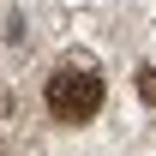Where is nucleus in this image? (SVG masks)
<instances>
[{
	"label": "nucleus",
	"instance_id": "f03ea898",
	"mask_svg": "<svg viewBox=\"0 0 156 156\" xmlns=\"http://www.w3.org/2000/svg\"><path fill=\"white\" fill-rule=\"evenodd\" d=\"M138 96H144V102H156V60L138 72Z\"/></svg>",
	"mask_w": 156,
	"mask_h": 156
},
{
	"label": "nucleus",
	"instance_id": "f257e3e1",
	"mask_svg": "<svg viewBox=\"0 0 156 156\" xmlns=\"http://www.w3.org/2000/svg\"><path fill=\"white\" fill-rule=\"evenodd\" d=\"M96 108H102V72L90 60H66V66L48 78V114L66 120V126H84Z\"/></svg>",
	"mask_w": 156,
	"mask_h": 156
}]
</instances>
